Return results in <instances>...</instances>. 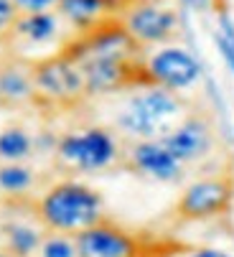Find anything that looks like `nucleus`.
<instances>
[{"label": "nucleus", "mask_w": 234, "mask_h": 257, "mask_svg": "<svg viewBox=\"0 0 234 257\" xmlns=\"http://www.w3.org/2000/svg\"><path fill=\"white\" fill-rule=\"evenodd\" d=\"M0 107H3V99H0Z\"/></svg>", "instance_id": "b1692460"}, {"label": "nucleus", "mask_w": 234, "mask_h": 257, "mask_svg": "<svg viewBox=\"0 0 234 257\" xmlns=\"http://www.w3.org/2000/svg\"><path fill=\"white\" fill-rule=\"evenodd\" d=\"M178 257H234V254L221 247H211V244H188L186 252Z\"/></svg>", "instance_id": "aec40b11"}, {"label": "nucleus", "mask_w": 234, "mask_h": 257, "mask_svg": "<svg viewBox=\"0 0 234 257\" xmlns=\"http://www.w3.org/2000/svg\"><path fill=\"white\" fill-rule=\"evenodd\" d=\"M71 39V28L56 11L49 13H18L8 33L0 39V51L21 56L26 61L56 54Z\"/></svg>", "instance_id": "6e6552de"}, {"label": "nucleus", "mask_w": 234, "mask_h": 257, "mask_svg": "<svg viewBox=\"0 0 234 257\" xmlns=\"http://www.w3.org/2000/svg\"><path fill=\"white\" fill-rule=\"evenodd\" d=\"M123 171H128L130 176H135L145 183H158V186H181L191 173L166 148V143L161 138L128 143L125 158H123Z\"/></svg>", "instance_id": "9b49d317"}, {"label": "nucleus", "mask_w": 234, "mask_h": 257, "mask_svg": "<svg viewBox=\"0 0 234 257\" xmlns=\"http://www.w3.org/2000/svg\"><path fill=\"white\" fill-rule=\"evenodd\" d=\"M46 176L31 163H0V206L28 209L33 199L46 189Z\"/></svg>", "instance_id": "ddd939ff"}, {"label": "nucleus", "mask_w": 234, "mask_h": 257, "mask_svg": "<svg viewBox=\"0 0 234 257\" xmlns=\"http://www.w3.org/2000/svg\"><path fill=\"white\" fill-rule=\"evenodd\" d=\"M216 33L226 41V46L234 51V23H231L226 16H221V18H219V31H216Z\"/></svg>", "instance_id": "4be33fe9"}, {"label": "nucleus", "mask_w": 234, "mask_h": 257, "mask_svg": "<svg viewBox=\"0 0 234 257\" xmlns=\"http://www.w3.org/2000/svg\"><path fill=\"white\" fill-rule=\"evenodd\" d=\"M120 23L140 49L168 46L181 36V16L163 0H135L120 16Z\"/></svg>", "instance_id": "9d476101"}, {"label": "nucleus", "mask_w": 234, "mask_h": 257, "mask_svg": "<svg viewBox=\"0 0 234 257\" xmlns=\"http://www.w3.org/2000/svg\"><path fill=\"white\" fill-rule=\"evenodd\" d=\"M120 97L123 102L109 125L123 135L125 143L163 138L191 109V102L183 94H176L158 84H148Z\"/></svg>", "instance_id": "20e7f679"}, {"label": "nucleus", "mask_w": 234, "mask_h": 257, "mask_svg": "<svg viewBox=\"0 0 234 257\" xmlns=\"http://www.w3.org/2000/svg\"><path fill=\"white\" fill-rule=\"evenodd\" d=\"M133 3L135 0H61L56 13L71 28V33H82L109 18H120Z\"/></svg>", "instance_id": "4468645a"}, {"label": "nucleus", "mask_w": 234, "mask_h": 257, "mask_svg": "<svg viewBox=\"0 0 234 257\" xmlns=\"http://www.w3.org/2000/svg\"><path fill=\"white\" fill-rule=\"evenodd\" d=\"M44 237L46 229L31 216V211L26 219H8L0 224V247L13 257H36Z\"/></svg>", "instance_id": "dca6fc26"}, {"label": "nucleus", "mask_w": 234, "mask_h": 257, "mask_svg": "<svg viewBox=\"0 0 234 257\" xmlns=\"http://www.w3.org/2000/svg\"><path fill=\"white\" fill-rule=\"evenodd\" d=\"M161 140L188 171L206 163L219 145L214 117L201 107H191Z\"/></svg>", "instance_id": "1a4fd4ad"}, {"label": "nucleus", "mask_w": 234, "mask_h": 257, "mask_svg": "<svg viewBox=\"0 0 234 257\" xmlns=\"http://www.w3.org/2000/svg\"><path fill=\"white\" fill-rule=\"evenodd\" d=\"M234 211V168L219 166L188 181L168 209V222L186 224H216L226 222Z\"/></svg>", "instance_id": "423d86ee"}, {"label": "nucleus", "mask_w": 234, "mask_h": 257, "mask_svg": "<svg viewBox=\"0 0 234 257\" xmlns=\"http://www.w3.org/2000/svg\"><path fill=\"white\" fill-rule=\"evenodd\" d=\"M145 69L153 84L183 94L201 79V64L186 46L168 44L145 51Z\"/></svg>", "instance_id": "f8f14e48"}, {"label": "nucleus", "mask_w": 234, "mask_h": 257, "mask_svg": "<svg viewBox=\"0 0 234 257\" xmlns=\"http://www.w3.org/2000/svg\"><path fill=\"white\" fill-rule=\"evenodd\" d=\"M38 151V140L28 125L13 120L0 127V163H31Z\"/></svg>", "instance_id": "f3484780"}, {"label": "nucleus", "mask_w": 234, "mask_h": 257, "mask_svg": "<svg viewBox=\"0 0 234 257\" xmlns=\"http://www.w3.org/2000/svg\"><path fill=\"white\" fill-rule=\"evenodd\" d=\"M59 51L79 64L89 99L114 97L153 84L145 69V49L130 39L120 18L71 33V39Z\"/></svg>", "instance_id": "f257e3e1"}, {"label": "nucleus", "mask_w": 234, "mask_h": 257, "mask_svg": "<svg viewBox=\"0 0 234 257\" xmlns=\"http://www.w3.org/2000/svg\"><path fill=\"white\" fill-rule=\"evenodd\" d=\"M31 79L36 94L33 107L46 109V112H74V109L92 102L79 64L71 61L64 51L33 59Z\"/></svg>", "instance_id": "0eeeda50"}, {"label": "nucleus", "mask_w": 234, "mask_h": 257, "mask_svg": "<svg viewBox=\"0 0 234 257\" xmlns=\"http://www.w3.org/2000/svg\"><path fill=\"white\" fill-rule=\"evenodd\" d=\"M74 239L79 257H178L188 247L181 239L123 224L109 214Z\"/></svg>", "instance_id": "39448f33"}, {"label": "nucleus", "mask_w": 234, "mask_h": 257, "mask_svg": "<svg viewBox=\"0 0 234 257\" xmlns=\"http://www.w3.org/2000/svg\"><path fill=\"white\" fill-rule=\"evenodd\" d=\"M36 257H79L76 254V239L71 234H59V232H46L41 249Z\"/></svg>", "instance_id": "a211bd4d"}, {"label": "nucleus", "mask_w": 234, "mask_h": 257, "mask_svg": "<svg viewBox=\"0 0 234 257\" xmlns=\"http://www.w3.org/2000/svg\"><path fill=\"white\" fill-rule=\"evenodd\" d=\"M125 140L109 122H82L59 133L51 143V163L59 176L87 178L123 171Z\"/></svg>", "instance_id": "f03ea898"}, {"label": "nucleus", "mask_w": 234, "mask_h": 257, "mask_svg": "<svg viewBox=\"0 0 234 257\" xmlns=\"http://www.w3.org/2000/svg\"><path fill=\"white\" fill-rule=\"evenodd\" d=\"M28 211L46 232L76 237L107 216V201L104 194L89 181L59 176L46 183V189L33 199Z\"/></svg>", "instance_id": "7ed1b4c3"}, {"label": "nucleus", "mask_w": 234, "mask_h": 257, "mask_svg": "<svg viewBox=\"0 0 234 257\" xmlns=\"http://www.w3.org/2000/svg\"><path fill=\"white\" fill-rule=\"evenodd\" d=\"M16 16H18V11L13 8L11 0H0V39L8 33V28L13 26Z\"/></svg>", "instance_id": "412c9836"}, {"label": "nucleus", "mask_w": 234, "mask_h": 257, "mask_svg": "<svg viewBox=\"0 0 234 257\" xmlns=\"http://www.w3.org/2000/svg\"><path fill=\"white\" fill-rule=\"evenodd\" d=\"M0 257H13V254H8V252H6L3 247H0Z\"/></svg>", "instance_id": "5701e85b"}, {"label": "nucleus", "mask_w": 234, "mask_h": 257, "mask_svg": "<svg viewBox=\"0 0 234 257\" xmlns=\"http://www.w3.org/2000/svg\"><path fill=\"white\" fill-rule=\"evenodd\" d=\"M0 99L3 107H33V79H31V61L0 51Z\"/></svg>", "instance_id": "2eb2a0df"}, {"label": "nucleus", "mask_w": 234, "mask_h": 257, "mask_svg": "<svg viewBox=\"0 0 234 257\" xmlns=\"http://www.w3.org/2000/svg\"><path fill=\"white\" fill-rule=\"evenodd\" d=\"M18 13H49L56 11L61 0H11Z\"/></svg>", "instance_id": "6ab92c4d"}]
</instances>
